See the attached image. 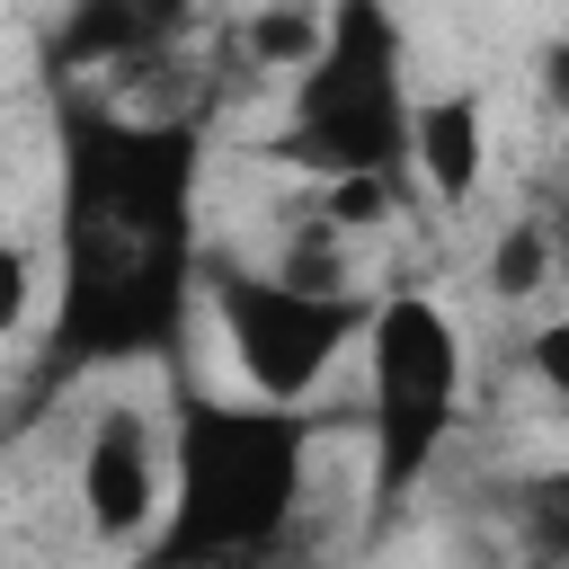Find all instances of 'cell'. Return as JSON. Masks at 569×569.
I'll list each match as a JSON object with an SVG mask.
<instances>
[{
  "label": "cell",
  "instance_id": "cell-15",
  "mask_svg": "<svg viewBox=\"0 0 569 569\" xmlns=\"http://www.w3.org/2000/svg\"><path fill=\"white\" fill-rule=\"evenodd\" d=\"M533 98H542L551 124H569V36H551V44L533 53Z\"/></svg>",
  "mask_w": 569,
  "mask_h": 569
},
{
  "label": "cell",
  "instance_id": "cell-16",
  "mask_svg": "<svg viewBox=\"0 0 569 569\" xmlns=\"http://www.w3.org/2000/svg\"><path fill=\"white\" fill-rule=\"evenodd\" d=\"M542 222H551V249H560V284H569V169L551 178V196H542Z\"/></svg>",
  "mask_w": 569,
  "mask_h": 569
},
{
  "label": "cell",
  "instance_id": "cell-7",
  "mask_svg": "<svg viewBox=\"0 0 569 569\" xmlns=\"http://www.w3.org/2000/svg\"><path fill=\"white\" fill-rule=\"evenodd\" d=\"M204 0H62L36 36V71L53 89L71 80H142L187 53Z\"/></svg>",
  "mask_w": 569,
  "mask_h": 569
},
{
  "label": "cell",
  "instance_id": "cell-8",
  "mask_svg": "<svg viewBox=\"0 0 569 569\" xmlns=\"http://www.w3.org/2000/svg\"><path fill=\"white\" fill-rule=\"evenodd\" d=\"M409 178L436 204H471L489 178V98L462 89H427L418 98V142H409Z\"/></svg>",
  "mask_w": 569,
  "mask_h": 569
},
{
  "label": "cell",
  "instance_id": "cell-6",
  "mask_svg": "<svg viewBox=\"0 0 569 569\" xmlns=\"http://www.w3.org/2000/svg\"><path fill=\"white\" fill-rule=\"evenodd\" d=\"M169 489H178V445L151 409L133 400H98L89 427H80V462H71V498H80V525L89 542L107 551H133L160 533L169 516Z\"/></svg>",
  "mask_w": 569,
  "mask_h": 569
},
{
  "label": "cell",
  "instance_id": "cell-11",
  "mask_svg": "<svg viewBox=\"0 0 569 569\" xmlns=\"http://www.w3.org/2000/svg\"><path fill=\"white\" fill-rule=\"evenodd\" d=\"M498 516H507L516 551H533V560H569V462L516 471V480L498 489Z\"/></svg>",
  "mask_w": 569,
  "mask_h": 569
},
{
  "label": "cell",
  "instance_id": "cell-13",
  "mask_svg": "<svg viewBox=\"0 0 569 569\" xmlns=\"http://www.w3.org/2000/svg\"><path fill=\"white\" fill-rule=\"evenodd\" d=\"M27 320H36V240H9L0 249V338L27 347Z\"/></svg>",
  "mask_w": 569,
  "mask_h": 569
},
{
  "label": "cell",
  "instance_id": "cell-3",
  "mask_svg": "<svg viewBox=\"0 0 569 569\" xmlns=\"http://www.w3.org/2000/svg\"><path fill=\"white\" fill-rule=\"evenodd\" d=\"M409 142H418V89H409L400 9L329 0V36L284 80V116H276L267 151L302 178H409Z\"/></svg>",
  "mask_w": 569,
  "mask_h": 569
},
{
  "label": "cell",
  "instance_id": "cell-14",
  "mask_svg": "<svg viewBox=\"0 0 569 569\" xmlns=\"http://www.w3.org/2000/svg\"><path fill=\"white\" fill-rule=\"evenodd\" d=\"M525 373L569 409V311H551V320H533V329H525Z\"/></svg>",
  "mask_w": 569,
  "mask_h": 569
},
{
  "label": "cell",
  "instance_id": "cell-5",
  "mask_svg": "<svg viewBox=\"0 0 569 569\" xmlns=\"http://www.w3.org/2000/svg\"><path fill=\"white\" fill-rule=\"evenodd\" d=\"M204 311L231 347L240 391L258 400H320V382L338 373V356H356L373 293L365 284H302L276 258H240V249H204Z\"/></svg>",
  "mask_w": 569,
  "mask_h": 569
},
{
  "label": "cell",
  "instance_id": "cell-2",
  "mask_svg": "<svg viewBox=\"0 0 569 569\" xmlns=\"http://www.w3.org/2000/svg\"><path fill=\"white\" fill-rule=\"evenodd\" d=\"M204 231L133 222V213H53V320L36 356V391L116 365H187V329L204 311Z\"/></svg>",
  "mask_w": 569,
  "mask_h": 569
},
{
  "label": "cell",
  "instance_id": "cell-10",
  "mask_svg": "<svg viewBox=\"0 0 569 569\" xmlns=\"http://www.w3.org/2000/svg\"><path fill=\"white\" fill-rule=\"evenodd\" d=\"M276 267L302 276V284H356V231L320 204V187L276 222Z\"/></svg>",
  "mask_w": 569,
  "mask_h": 569
},
{
  "label": "cell",
  "instance_id": "cell-9",
  "mask_svg": "<svg viewBox=\"0 0 569 569\" xmlns=\"http://www.w3.org/2000/svg\"><path fill=\"white\" fill-rule=\"evenodd\" d=\"M329 36V0H258L240 27H231V62L240 71H302Z\"/></svg>",
  "mask_w": 569,
  "mask_h": 569
},
{
  "label": "cell",
  "instance_id": "cell-4",
  "mask_svg": "<svg viewBox=\"0 0 569 569\" xmlns=\"http://www.w3.org/2000/svg\"><path fill=\"white\" fill-rule=\"evenodd\" d=\"M365 356V462H373V516H400L436 453L453 445L462 427V382H471V356H462V320L418 293V284H391L373 293V320L356 338Z\"/></svg>",
  "mask_w": 569,
  "mask_h": 569
},
{
  "label": "cell",
  "instance_id": "cell-12",
  "mask_svg": "<svg viewBox=\"0 0 569 569\" xmlns=\"http://www.w3.org/2000/svg\"><path fill=\"white\" fill-rule=\"evenodd\" d=\"M480 284H489L498 302H533V293H551V284H560V249H551V222H542V204H533V213H516V222L489 240V258H480Z\"/></svg>",
  "mask_w": 569,
  "mask_h": 569
},
{
  "label": "cell",
  "instance_id": "cell-1",
  "mask_svg": "<svg viewBox=\"0 0 569 569\" xmlns=\"http://www.w3.org/2000/svg\"><path fill=\"white\" fill-rule=\"evenodd\" d=\"M178 489L160 533L142 542V569H258L302 551V507L320 471V418L311 400H213L178 373L169 400Z\"/></svg>",
  "mask_w": 569,
  "mask_h": 569
}]
</instances>
